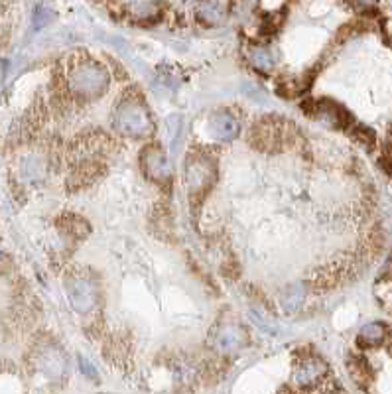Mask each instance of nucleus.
I'll return each mask as SVG.
<instances>
[{
	"mask_svg": "<svg viewBox=\"0 0 392 394\" xmlns=\"http://www.w3.org/2000/svg\"><path fill=\"white\" fill-rule=\"evenodd\" d=\"M67 294H69L71 306L79 313L93 312L97 306V298H99L97 284L85 274H75L67 280Z\"/></svg>",
	"mask_w": 392,
	"mask_h": 394,
	"instance_id": "nucleus-4",
	"label": "nucleus"
},
{
	"mask_svg": "<svg viewBox=\"0 0 392 394\" xmlns=\"http://www.w3.org/2000/svg\"><path fill=\"white\" fill-rule=\"evenodd\" d=\"M316 117L328 122L329 127H335V129H343L349 124V115L343 107H339L335 103H319L316 105Z\"/></svg>",
	"mask_w": 392,
	"mask_h": 394,
	"instance_id": "nucleus-10",
	"label": "nucleus"
},
{
	"mask_svg": "<svg viewBox=\"0 0 392 394\" xmlns=\"http://www.w3.org/2000/svg\"><path fill=\"white\" fill-rule=\"evenodd\" d=\"M215 180V166L207 156H190L185 164V185L190 195H200L209 190Z\"/></svg>",
	"mask_w": 392,
	"mask_h": 394,
	"instance_id": "nucleus-3",
	"label": "nucleus"
},
{
	"mask_svg": "<svg viewBox=\"0 0 392 394\" xmlns=\"http://www.w3.org/2000/svg\"><path fill=\"white\" fill-rule=\"evenodd\" d=\"M355 6H359V8H373L374 4H376V0H351Z\"/></svg>",
	"mask_w": 392,
	"mask_h": 394,
	"instance_id": "nucleus-15",
	"label": "nucleus"
},
{
	"mask_svg": "<svg viewBox=\"0 0 392 394\" xmlns=\"http://www.w3.org/2000/svg\"><path fill=\"white\" fill-rule=\"evenodd\" d=\"M253 138H255L258 146H280V144H284V138H286V127L278 120L265 119L256 127V130H253Z\"/></svg>",
	"mask_w": 392,
	"mask_h": 394,
	"instance_id": "nucleus-9",
	"label": "nucleus"
},
{
	"mask_svg": "<svg viewBox=\"0 0 392 394\" xmlns=\"http://www.w3.org/2000/svg\"><path fill=\"white\" fill-rule=\"evenodd\" d=\"M207 127H209L211 137L219 142L235 140L238 134V120L227 110H217L215 115H211Z\"/></svg>",
	"mask_w": 392,
	"mask_h": 394,
	"instance_id": "nucleus-8",
	"label": "nucleus"
},
{
	"mask_svg": "<svg viewBox=\"0 0 392 394\" xmlns=\"http://www.w3.org/2000/svg\"><path fill=\"white\" fill-rule=\"evenodd\" d=\"M195 14L207 26H219L225 22V8L217 0H200L195 6Z\"/></svg>",
	"mask_w": 392,
	"mask_h": 394,
	"instance_id": "nucleus-11",
	"label": "nucleus"
},
{
	"mask_svg": "<svg viewBox=\"0 0 392 394\" xmlns=\"http://www.w3.org/2000/svg\"><path fill=\"white\" fill-rule=\"evenodd\" d=\"M250 64L255 69H258L260 74H268L276 64V54L270 47H253L250 50Z\"/></svg>",
	"mask_w": 392,
	"mask_h": 394,
	"instance_id": "nucleus-13",
	"label": "nucleus"
},
{
	"mask_svg": "<svg viewBox=\"0 0 392 394\" xmlns=\"http://www.w3.org/2000/svg\"><path fill=\"white\" fill-rule=\"evenodd\" d=\"M246 341H248L246 331L233 321H223L211 335V345L223 355H231V353L241 351L246 345Z\"/></svg>",
	"mask_w": 392,
	"mask_h": 394,
	"instance_id": "nucleus-5",
	"label": "nucleus"
},
{
	"mask_svg": "<svg viewBox=\"0 0 392 394\" xmlns=\"http://www.w3.org/2000/svg\"><path fill=\"white\" fill-rule=\"evenodd\" d=\"M115 127L125 137L130 138H144L154 129L150 112L144 107V103L137 97H127L120 103L115 115Z\"/></svg>",
	"mask_w": 392,
	"mask_h": 394,
	"instance_id": "nucleus-2",
	"label": "nucleus"
},
{
	"mask_svg": "<svg viewBox=\"0 0 392 394\" xmlns=\"http://www.w3.org/2000/svg\"><path fill=\"white\" fill-rule=\"evenodd\" d=\"M142 170L144 174L154 182H168L172 175V166L168 162L166 154L158 146H148L142 152Z\"/></svg>",
	"mask_w": 392,
	"mask_h": 394,
	"instance_id": "nucleus-7",
	"label": "nucleus"
},
{
	"mask_svg": "<svg viewBox=\"0 0 392 394\" xmlns=\"http://www.w3.org/2000/svg\"><path fill=\"white\" fill-rule=\"evenodd\" d=\"M328 375V365L316 355H306L294 367V383L301 388H310L318 385L323 376Z\"/></svg>",
	"mask_w": 392,
	"mask_h": 394,
	"instance_id": "nucleus-6",
	"label": "nucleus"
},
{
	"mask_svg": "<svg viewBox=\"0 0 392 394\" xmlns=\"http://www.w3.org/2000/svg\"><path fill=\"white\" fill-rule=\"evenodd\" d=\"M69 89L77 97L83 99H95L100 97L109 87V74L105 67L95 62H81L71 69L69 74Z\"/></svg>",
	"mask_w": 392,
	"mask_h": 394,
	"instance_id": "nucleus-1",
	"label": "nucleus"
},
{
	"mask_svg": "<svg viewBox=\"0 0 392 394\" xmlns=\"http://www.w3.org/2000/svg\"><path fill=\"white\" fill-rule=\"evenodd\" d=\"M391 46H392V37H391Z\"/></svg>",
	"mask_w": 392,
	"mask_h": 394,
	"instance_id": "nucleus-16",
	"label": "nucleus"
},
{
	"mask_svg": "<svg viewBox=\"0 0 392 394\" xmlns=\"http://www.w3.org/2000/svg\"><path fill=\"white\" fill-rule=\"evenodd\" d=\"M160 10V4L158 0H132L130 2V12L134 18L146 20V18H154Z\"/></svg>",
	"mask_w": 392,
	"mask_h": 394,
	"instance_id": "nucleus-14",
	"label": "nucleus"
},
{
	"mask_svg": "<svg viewBox=\"0 0 392 394\" xmlns=\"http://www.w3.org/2000/svg\"><path fill=\"white\" fill-rule=\"evenodd\" d=\"M386 337V328H384L383 323H367L365 328H361L359 331V345L361 347H376V345H381Z\"/></svg>",
	"mask_w": 392,
	"mask_h": 394,
	"instance_id": "nucleus-12",
	"label": "nucleus"
}]
</instances>
